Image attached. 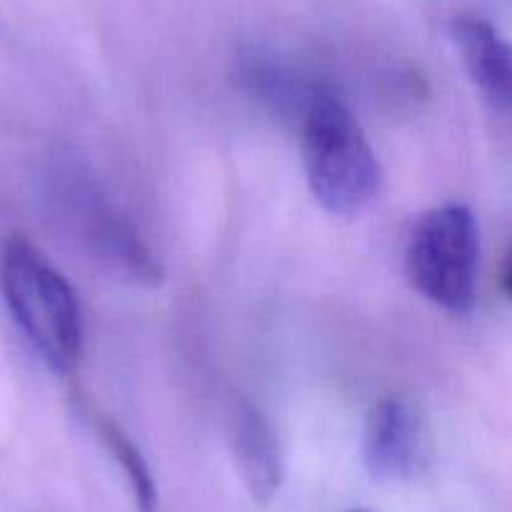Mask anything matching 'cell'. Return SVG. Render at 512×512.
Listing matches in <instances>:
<instances>
[{"mask_svg":"<svg viewBox=\"0 0 512 512\" xmlns=\"http://www.w3.org/2000/svg\"><path fill=\"white\" fill-rule=\"evenodd\" d=\"M467 73L482 96L500 111L512 113V46L477 16H460L452 23Z\"/></svg>","mask_w":512,"mask_h":512,"instance_id":"8992f818","label":"cell"},{"mask_svg":"<svg viewBox=\"0 0 512 512\" xmlns=\"http://www.w3.org/2000/svg\"><path fill=\"white\" fill-rule=\"evenodd\" d=\"M500 284H502V292L512 299V251L507 254L505 264H502V274H500Z\"/></svg>","mask_w":512,"mask_h":512,"instance_id":"9c48e42d","label":"cell"},{"mask_svg":"<svg viewBox=\"0 0 512 512\" xmlns=\"http://www.w3.org/2000/svg\"><path fill=\"white\" fill-rule=\"evenodd\" d=\"M354 512H367V510H354Z\"/></svg>","mask_w":512,"mask_h":512,"instance_id":"30bf717a","label":"cell"},{"mask_svg":"<svg viewBox=\"0 0 512 512\" xmlns=\"http://www.w3.org/2000/svg\"><path fill=\"white\" fill-rule=\"evenodd\" d=\"M304 171L314 199L334 216H357L382 189V166L362 126L337 96L314 98L304 118Z\"/></svg>","mask_w":512,"mask_h":512,"instance_id":"7a4b0ae2","label":"cell"},{"mask_svg":"<svg viewBox=\"0 0 512 512\" xmlns=\"http://www.w3.org/2000/svg\"><path fill=\"white\" fill-rule=\"evenodd\" d=\"M231 450L251 500L262 505L272 500L284 482L282 450L269 422L249 402L231 412Z\"/></svg>","mask_w":512,"mask_h":512,"instance_id":"5b68a950","label":"cell"},{"mask_svg":"<svg viewBox=\"0 0 512 512\" xmlns=\"http://www.w3.org/2000/svg\"><path fill=\"white\" fill-rule=\"evenodd\" d=\"M93 427L98 430L101 440L106 442L108 452L113 455V460L121 465L123 475H126L131 492H134V500L139 505L141 512H156L159 510V490H156L154 475H151L149 465H146L144 455L139 452V447L131 442V437L121 430L113 420L108 417L96 415L93 412Z\"/></svg>","mask_w":512,"mask_h":512,"instance_id":"ba28073f","label":"cell"},{"mask_svg":"<svg viewBox=\"0 0 512 512\" xmlns=\"http://www.w3.org/2000/svg\"><path fill=\"white\" fill-rule=\"evenodd\" d=\"M427 425L400 397H387L369 412L364 430V465L377 480H410L427 462Z\"/></svg>","mask_w":512,"mask_h":512,"instance_id":"277c9868","label":"cell"},{"mask_svg":"<svg viewBox=\"0 0 512 512\" xmlns=\"http://www.w3.org/2000/svg\"><path fill=\"white\" fill-rule=\"evenodd\" d=\"M0 284L13 319L56 372H71L83 354V322L76 292L46 256L23 236L8 239Z\"/></svg>","mask_w":512,"mask_h":512,"instance_id":"6da1fadb","label":"cell"},{"mask_svg":"<svg viewBox=\"0 0 512 512\" xmlns=\"http://www.w3.org/2000/svg\"><path fill=\"white\" fill-rule=\"evenodd\" d=\"M480 229L462 204H445L415 221L405 249L412 287L450 314H470L477 299Z\"/></svg>","mask_w":512,"mask_h":512,"instance_id":"3957f363","label":"cell"},{"mask_svg":"<svg viewBox=\"0 0 512 512\" xmlns=\"http://www.w3.org/2000/svg\"><path fill=\"white\" fill-rule=\"evenodd\" d=\"M86 239L101 251L103 259L116 264L136 282L156 284L161 279L159 264L139 239V234L98 201L86 206Z\"/></svg>","mask_w":512,"mask_h":512,"instance_id":"52a82bcc","label":"cell"}]
</instances>
